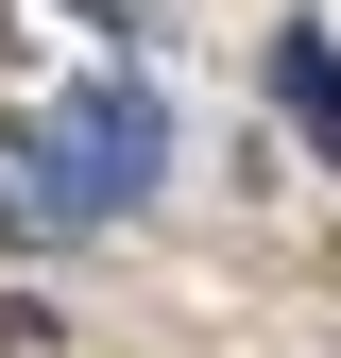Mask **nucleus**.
I'll return each instance as SVG.
<instances>
[{"label":"nucleus","mask_w":341,"mask_h":358,"mask_svg":"<svg viewBox=\"0 0 341 358\" xmlns=\"http://www.w3.org/2000/svg\"><path fill=\"white\" fill-rule=\"evenodd\" d=\"M34 154H52V188H68V205H154V188H170V120H154V85H137V69L52 85Z\"/></svg>","instance_id":"nucleus-1"},{"label":"nucleus","mask_w":341,"mask_h":358,"mask_svg":"<svg viewBox=\"0 0 341 358\" xmlns=\"http://www.w3.org/2000/svg\"><path fill=\"white\" fill-rule=\"evenodd\" d=\"M273 103H290V137L341 171V52H324V17H290V34H273Z\"/></svg>","instance_id":"nucleus-2"}]
</instances>
